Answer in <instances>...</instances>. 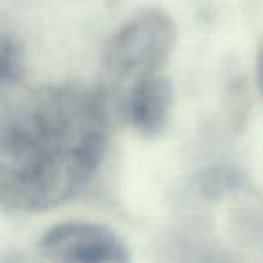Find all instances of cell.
Returning a JSON list of instances; mask_svg holds the SVG:
<instances>
[{"label":"cell","instance_id":"1","mask_svg":"<svg viewBox=\"0 0 263 263\" xmlns=\"http://www.w3.org/2000/svg\"><path fill=\"white\" fill-rule=\"evenodd\" d=\"M108 141V105L85 83L16 85L0 108V205L42 213L80 195Z\"/></svg>","mask_w":263,"mask_h":263},{"label":"cell","instance_id":"2","mask_svg":"<svg viewBox=\"0 0 263 263\" xmlns=\"http://www.w3.org/2000/svg\"><path fill=\"white\" fill-rule=\"evenodd\" d=\"M177 42L173 18L159 8L134 15L110 38L103 54V83L106 105L117 108L128 90L143 78L162 72Z\"/></svg>","mask_w":263,"mask_h":263},{"label":"cell","instance_id":"3","mask_svg":"<svg viewBox=\"0 0 263 263\" xmlns=\"http://www.w3.org/2000/svg\"><path fill=\"white\" fill-rule=\"evenodd\" d=\"M38 251L56 261L126 263L130 251L110 227L94 222H63L45 231Z\"/></svg>","mask_w":263,"mask_h":263},{"label":"cell","instance_id":"4","mask_svg":"<svg viewBox=\"0 0 263 263\" xmlns=\"http://www.w3.org/2000/svg\"><path fill=\"white\" fill-rule=\"evenodd\" d=\"M173 85L164 72L137 81L117 105V112L143 137H157L166 130L173 110Z\"/></svg>","mask_w":263,"mask_h":263},{"label":"cell","instance_id":"5","mask_svg":"<svg viewBox=\"0 0 263 263\" xmlns=\"http://www.w3.org/2000/svg\"><path fill=\"white\" fill-rule=\"evenodd\" d=\"M26 70V51L18 34L0 20V90L4 92L20 83Z\"/></svg>","mask_w":263,"mask_h":263}]
</instances>
